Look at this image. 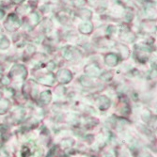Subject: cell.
I'll return each mask as SVG.
<instances>
[{"instance_id":"1","label":"cell","mask_w":157,"mask_h":157,"mask_svg":"<svg viewBox=\"0 0 157 157\" xmlns=\"http://www.w3.org/2000/svg\"><path fill=\"white\" fill-rule=\"evenodd\" d=\"M13 2H15V3H21V2H23L24 0H12Z\"/></svg>"}]
</instances>
